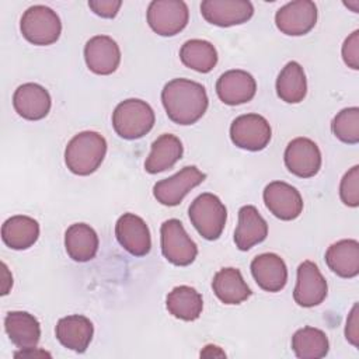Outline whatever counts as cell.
Segmentation results:
<instances>
[{"mask_svg": "<svg viewBox=\"0 0 359 359\" xmlns=\"http://www.w3.org/2000/svg\"><path fill=\"white\" fill-rule=\"evenodd\" d=\"M285 165L299 178H311L321 168V151L309 137H296L285 149Z\"/></svg>", "mask_w": 359, "mask_h": 359, "instance_id": "11", "label": "cell"}, {"mask_svg": "<svg viewBox=\"0 0 359 359\" xmlns=\"http://www.w3.org/2000/svg\"><path fill=\"white\" fill-rule=\"evenodd\" d=\"M84 60L87 67L101 76L112 74L121 63V49L108 35H95L84 46Z\"/></svg>", "mask_w": 359, "mask_h": 359, "instance_id": "16", "label": "cell"}, {"mask_svg": "<svg viewBox=\"0 0 359 359\" xmlns=\"http://www.w3.org/2000/svg\"><path fill=\"white\" fill-rule=\"evenodd\" d=\"M251 273L257 285L265 292H280L287 282L285 261L273 252H264L251 261Z\"/></svg>", "mask_w": 359, "mask_h": 359, "instance_id": "19", "label": "cell"}, {"mask_svg": "<svg viewBox=\"0 0 359 359\" xmlns=\"http://www.w3.org/2000/svg\"><path fill=\"white\" fill-rule=\"evenodd\" d=\"M345 338L348 342H351L353 346H359V318H358V303L353 304L352 310L349 311V316L346 318V327H345Z\"/></svg>", "mask_w": 359, "mask_h": 359, "instance_id": "36", "label": "cell"}, {"mask_svg": "<svg viewBox=\"0 0 359 359\" xmlns=\"http://www.w3.org/2000/svg\"><path fill=\"white\" fill-rule=\"evenodd\" d=\"M202 17L217 27H233L247 22L254 14V6L248 0H203Z\"/></svg>", "mask_w": 359, "mask_h": 359, "instance_id": "14", "label": "cell"}, {"mask_svg": "<svg viewBox=\"0 0 359 359\" xmlns=\"http://www.w3.org/2000/svg\"><path fill=\"white\" fill-rule=\"evenodd\" d=\"M147 24L161 36H174L188 24L189 10L182 0H153L147 7Z\"/></svg>", "mask_w": 359, "mask_h": 359, "instance_id": "6", "label": "cell"}, {"mask_svg": "<svg viewBox=\"0 0 359 359\" xmlns=\"http://www.w3.org/2000/svg\"><path fill=\"white\" fill-rule=\"evenodd\" d=\"M272 130L269 122L258 114H244L237 116L230 126L231 142L244 150L259 151L271 142Z\"/></svg>", "mask_w": 359, "mask_h": 359, "instance_id": "8", "label": "cell"}, {"mask_svg": "<svg viewBox=\"0 0 359 359\" xmlns=\"http://www.w3.org/2000/svg\"><path fill=\"white\" fill-rule=\"evenodd\" d=\"M339 196L346 206H359V165H353L342 177L339 184Z\"/></svg>", "mask_w": 359, "mask_h": 359, "instance_id": "33", "label": "cell"}, {"mask_svg": "<svg viewBox=\"0 0 359 359\" xmlns=\"http://www.w3.org/2000/svg\"><path fill=\"white\" fill-rule=\"evenodd\" d=\"M182 153L184 146L181 140L171 133H164L151 143L150 154L144 161V170L149 174H157L170 170L178 160H181Z\"/></svg>", "mask_w": 359, "mask_h": 359, "instance_id": "23", "label": "cell"}, {"mask_svg": "<svg viewBox=\"0 0 359 359\" xmlns=\"http://www.w3.org/2000/svg\"><path fill=\"white\" fill-rule=\"evenodd\" d=\"M156 122L153 108L143 100L121 101L112 112V126L116 135L126 140H136L147 135Z\"/></svg>", "mask_w": 359, "mask_h": 359, "instance_id": "3", "label": "cell"}, {"mask_svg": "<svg viewBox=\"0 0 359 359\" xmlns=\"http://www.w3.org/2000/svg\"><path fill=\"white\" fill-rule=\"evenodd\" d=\"M98 236L90 224L74 223L65 233L66 252L76 262L93 259L98 251Z\"/></svg>", "mask_w": 359, "mask_h": 359, "instance_id": "24", "label": "cell"}, {"mask_svg": "<svg viewBox=\"0 0 359 359\" xmlns=\"http://www.w3.org/2000/svg\"><path fill=\"white\" fill-rule=\"evenodd\" d=\"M161 102L167 116L178 125L199 121L209 105L208 94L201 83L189 79H172L161 91Z\"/></svg>", "mask_w": 359, "mask_h": 359, "instance_id": "1", "label": "cell"}, {"mask_svg": "<svg viewBox=\"0 0 359 359\" xmlns=\"http://www.w3.org/2000/svg\"><path fill=\"white\" fill-rule=\"evenodd\" d=\"M216 93L226 105H240L251 101L257 93L255 79L245 70L224 72L216 81Z\"/></svg>", "mask_w": 359, "mask_h": 359, "instance_id": "17", "label": "cell"}, {"mask_svg": "<svg viewBox=\"0 0 359 359\" xmlns=\"http://www.w3.org/2000/svg\"><path fill=\"white\" fill-rule=\"evenodd\" d=\"M55 332L57 341L65 348L77 353H83L87 351L93 339L94 325L86 316L72 314L62 317L57 321Z\"/></svg>", "mask_w": 359, "mask_h": 359, "instance_id": "20", "label": "cell"}, {"mask_svg": "<svg viewBox=\"0 0 359 359\" xmlns=\"http://www.w3.org/2000/svg\"><path fill=\"white\" fill-rule=\"evenodd\" d=\"M328 268L341 278H355L359 273V243L352 238L339 240L325 251Z\"/></svg>", "mask_w": 359, "mask_h": 359, "instance_id": "26", "label": "cell"}, {"mask_svg": "<svg viewBox=\"0 0 359 359\" xmlns=\"http://www.w3.org/2000/svg\"><path fill=\"white\" fill-rule=\"evenodd\" d=\"M332 133L337 139L348 144L359 142V108L349 107L341 109L332 119Z\"/></svg>", "mask_w": 359, "mask_h": 359, "instance_id": "32", "label": "cell"}, {"mask_svg": "<svg viewBox=\"0 0 359 359\" xmlns=\"http://www.w3.org/2000/svg\"><path fill=\"white\" fill-rule=\"evenodd\" d=\"M342 59L353 70L359 69V31H353L342 45Z\"/></svg>", "mask_w": 359, "mask_h": 359, "instance_id": "34", "label": "cell"}, {"mask_svg": "<svg viewBox=\"0 0 359 359\" xmlns=\"http://www.w3.org/2000/svg\"><path fill=\"white\" fill-rule=\"evenodd\" d=\"M160 234L161 252L168 262L177 266H187L195 261L198 247L178 219L165 220L161 224Z\"/></svg>", "mask_w": 359, "mask_h": 359, "instance_id": "7", "label": "cell"}, {"mask_svg": "<svg viewBox=\"0 0 359 359\" xmlns=\"http://www.w3.org/2000/svg\"><path fill=\"white\" fill-rule=\"evenodd\" d=\"M292 349L300 359H320L327 356L330 342L324 331L307 325L293 334Z\"/></svg>", "mask_w": 359, "mask_h": 359, "instance_id": "30", "label": "cell"}, {"mask_svg": "<svg viewBox=\"0 0 359 359\" xmlns=\"http://www.w3.org/2000/svg\"><path fill=\"white\" fill-rule=\"evenodd\" d=\"M262 196L266 209L280 220H294L303 210V198L300 192L287 182H269L265 187Z\"/></svg>", "mask_w": 359, "mask_h": 359, "instance_id": "13", "label": "cell"}, {"mask_svg": "<svg viewBox=\"0 0 359 359\" xmlns=\"http://www.w3.org/2000/svg\"><path fill=\"white\" fill-rule=\"evenodd\" d=\"M328 292V285L318 266L313 261H303L297 266V280L293 299L300 307H314L321 304Z\"/></svg>", "mask_w": 359, "mask_h": 359, "instance_id": "12", "label": "cell"}, {"mask_svg": "<svg viewBox=\"0 0 359 359\" xmlns=\"http://www.w3.org/2000/svg\"><path fill=\"white\" fill-rule=\"evenodd\" d=\"M107 154V140L94 130H84L72 137L65 150L66 167L76 175H90L98 170Z\"/></svg>", "mask_w": 359, "mask_h": 359, "instance_id": "2", "label": "cell"}, {"mask_svg": "<svg viewBox=\"0 0 359 359\" xmlns=\"http://www.w3.org/2000/svg\"><path fill=\"white\" fill-rule=\"evenodd\" d=\"M317 22V6L311 0H294L286 3L275 14L278 29L290 36L310 32Z\"/></svg>", "mask_w": 359, "mask_h": 359, "instance_id": "10", "label": "cell"}, {"mask_svg": "<svg viewBox=\"0 0 359 359\" xmlns=\"http://www.w3.org/2000/svg\"><path fill=\"white\" fill-rule=\"evenodd\" d=\"M206 174L199 171L195 165H187L177 174L154 184L153 195L161 205L177 206L189 194L191 189L202 184Z\"/></svg>", "mask_w": 359, "mask_h": 359, "instance_id": "9", "label": "cell"}, {"mask_svg": "<svg viewBox=\"0 0 359 359\" xmlns=\"http://www.w3.org/2000/svg\"><path fill=\"white\" fill-rule=\"evenodd\" d=\"M201 356H222V358H224L226 353L216 345H206L203 348V351L201 352Z\"/></svg>", "mask_w": 359, "mask_h": 359, "instance_id": "38", "label": "cell"}, {"mask_svg": "<svg viewBox=\"0 0 359 359\" xmlns=\"http://www.w3.org/2000/svg\"><path fill=\"white\" fill-rule=\"evenodd\" d=\"M13 105L24 119L39 121L49 114L52 100L48 90L41 84L25 83L14 91Z\"/></svg>", "mask_w": 359, "mask_h": 359, "instance_id": "18", "label": "cell"}, {"mask_svg": "<svg viewBox=\"0 0 359 359\" xmlns=\"http://www.w3.org/2000/svg\"><path fill=\"white\" fill-rule=\"evenodd\" d=\"M212 289L216 297L224 304H240L251 296V289L245 283L237 268H222L212 280Z\"/></svg>", "mask_w": 359, "mask_h": 359, "instance_id": "25", "label": "cell"}, {"mask_svg": "<svg viewBox=\"0 0 359 359\" xmlns=\"http://www.w3.org/2000/svg\"><path fill=\"white\" fill-rule=\"evenodd\" d=\"M14 356H49L50 358V353L45 352V351H39L35 348H27V349H21L20 352H15Z\"/></svg>", "mask_w": 359, "mask_h": 359, "instance_id": "37", "label": "cell"}, {"mask_svg": "<svg viewBox=\"0 0 359 359\" xmlns=\"http://www.w3.org/2000/svg\"><path fill=\"white\" fill-rule=\"evenodd\" d=\"M22 36L38 46L55 43L62 34V22L56 11L36 4L27 8L20 21Z\"/></svg>", "mask_w": 359, "mask_h": 359, "instance_id": "5", "label": "cell"}, {"mask_svg": "<svg viewBox=\"0 0 359 359\" xmlns=\"http://www.w3.org/2000/svg\"><path fill=\"white\" fill-rule=\"evenodd\" d=\"M276 94L287 104H297L307 94V80L303 67L292 60L285 65L276 79Z\"/></svg>", "mask_w": 359, "mask_h": 359, "instance_id": "29", "label": "cell"}, {"mask_svg": "<svg viewBox=\"0 0 359 359\" xmlns=\"http://www.w3.org/2000/svg\"><path fill=\"white\" fill-rule=\"evenodd\" d=\"M189 220L196 231L206 240H217L227 220V209L213 194L205 192L196 196L188 209Z\"/></svg>", "mask_w": 359, "mask_h": 359, "instance_id": "4", "label": "cell"}, {"mask_svg": "<svg viewBox=\"0 0 359 359\" xmlns=\"http://www.w3.org/2000/svg\"><path fill=\"white\" fill-rule=\"evenodd\" d=\"M180 59L195 72L209 73L217 63V50L209 41L189 39L181 46Z\"/></svg>", "mask_w": 359, "mask_h": 359, "instance_id": "31", "label": "cell"}, {"mask_svg": "<svg viewBox=\"0 0 359 359\" xmlns=\"http://www.w3.org/2000/svg\"><path fill=\"white\" fill-rule=\"evenodd\" d=\"M167 310L175 318L184 321H194L199 318L203 309V299L201 293L187 285L174 287L165 299Z\"/></svg>", "mask_w": 359, "mask_h": 359, "instance_id": "28", "label": "cell"}, {"mask_svg": "<svg viewBox=\"0 0 359 359\" xmlns=\"http://www.w3.org/2000/svg\"><path fill=\"white\" fill-rule=\"evenodd\" d=\"M4 330L10 341L20 349L35 348L41 339L36 317L27 311H10L4 317Z\"/></svg>", "mask_w": 359, "mask_h": 359, "instance_id": "22", "label": "cell"}, {"mask_svg": "<svg viewBox=\"0 0 359 359\" xmlns=\"http://www.w3.org/2000/svg\"><path fill=\"white\" fill-rule=\"evenodd\" d=\"M268 236V224L252 205H245L238 210V224L234 231V243L240 251H248L255 244L262 243Z\"/></svg>", "mask_w": 359, "mask_h": 359, "instance_id": "21", "label": "cell"}, {"mask_svg": "<svg viewBox=\"0 0 359 359\" xmlns=\"http://www.w3.org/2000/svg\"><path fill=\"white\" fill-rule=\"evenodd\" d=\"M39 237V223L25 215L8 217L1 226V238L13 250H27Z\"/></svg>", "mask_w": 359, "mask_h": 359, "instance_id": "27", "label": "cell"}, {"mask_svg": "<svg viewBox=\"0 0 359 359\" xmlns=\"http://www.w3.org/2000/svg\"><path fill=\"white\" fill-rule=\"evenodd\" d=\"M115 236L123 250L135 257H144L150 252V230L146 222L135 213H123L116 220Z\"/></svg>", "mask_w": 359, "mask_h": 359, "instance_id": "15", "label": "cell"}, {"mask_svg": "<svg viewBox=\"0 0 359 359\" xmlns=\"http://www.w3.org/2000/svg\"><path fill=\"white\" fill-rule=\"evenodd\" d=\"M122 6L121 0H90L88 7L102 18H114Z\"/></svg>", "mask_w": 359, "mask_h": 359, "instance_id": "35", "label": "cell"}]
</instances>
